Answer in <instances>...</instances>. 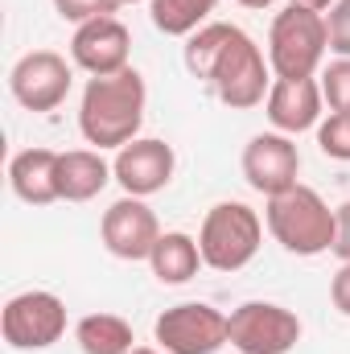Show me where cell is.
<instances>
[{
  "label": "cell",
  "mask_w": 350,
  "mask_h": 354,
  "mask_svg": "<svg viewBox=\"0 0 350 354\" xmlns=\"http://www.w3.org/2000/svg\"><path fill=\"white\" fill-rule=\"evenodd\" d=\"M145 103L149 91L140 71H120V75H99L83 87V103H79V132L83 140L103 149H124L140 136L145 124Z\"/></svg>",
  "instance_id": "obj_1"
},
{
  "label": "cell",
  "mask_w": 350,
  "mask_h": 354,
  "mask_svg": "<svg viewBox=\"0 0 350 354\" xmlns=\"http://www.w3.org/2000/svg\"><path fill=\"white\" fill-rule=\"evenodd\" d=\"M264 223L272 231V239L288 252V256H322L334 252V235H338V210L326 206V198L309 185H293L276 198H268Z\"/></svg>",
  "instance_id": "obj_2"
},
{
  "label": "cell",
  "mask_w": 350,
  "mask_h": 354,
  "mask_svg": "<svg viewBox=\"0 0 350 354\" xmlns=\"http://www.w3.org/2000/svg\"><path fill=\"white\" fill-rule=\"evenodd\" d=\"M326 50H330V33L322 12H309L297 4L276 12L268 33V66L276 79H313Z\"/></svg>",
  "instance_id": "obj_3"
},
{
  "label": "cell",
  "mask_w": 350,
  "mask_h": 354,
  "mask_svg": "<svg viewBox=\"0 0 350 354\" xmlns=\"http://www.w3.org/2000/svg\"><path fill=\"white\" fill-rule=\"evenodd\" d=\"M264 243V223L248 202H219L206 210L202 231H198V248H202V264L214 272H239L256 260Z\"/></svg>",
  "instance_id": "obj_4"
},
{
  "label": "cell",
  "mask_w": 350,
  "mask_h": 354,
  "mask_svg": "<svg viewBox=\"0 0 350 354\" xmlns=\"http://www.w3.org/2000/svg\"><path fill=\"white\" fill-rule=\"evenodd\" d=\"M272 66H268V58H264V50L235 25V33H231V41L223 46V54H219V62H214V71H210V91L227 103V107H235V111H248V107H260L264 99H268V91H272Z\"/></svg>",
  "instance_id": "obj_5"
},
{
  "label": "cell",
  "mask_w": 350,
  "mask_h": 354,
  "mask_svg": "<svg viewBox=\"0 0 350 354\" xmlns=\"http://www.w3.org/2000/svg\"><path fill=\"white\" fill-rule=\"evenodd\" d=\"M231 317L219 313L214 305L206 301H181V305H169L157 326H153V338L165 354H219L231 334H227Z\"/></svg>",
  "instance_id": "obj_6"
},
{
  "label": "cell",
  "mask_w": 350,
  "mask_h": 354,
  "mask_svg": "<svg viewBox=\"0 0 350 354\" xmlns=\"http://www.w3.org/2000/svg\"><path fill=\"white\" fill-rule=\"evenodd\" d=\"M0 330L12 351H46L66 334V305L42 288L17 292L0 313Z\"/></svg>",
  "instance_id": "obj_7"
},
{
  "label": "cell",
  "mask_w": 350,
  "mask_h": 354,
  "mask_svg": "<svg viewBox=\"0 0 350 354\" xmlns=\"http://www.w3.org/2000/svg\"><path fill=\"white\" fill-rule=\"evenodd\" d=\"M227 334L239 354H288L301 342V317L272 301H248L231 313Z\"/></svg>",
  "instance_id": "obj_8"
},
{
  "label": "cell",
  "mask_w": 350,
  "mask_h": 354,
  "mask_svg": "<svg viewBox=\"0 0 350 354\" xmlns=\"http://www.w3.org/2000/svg\"><path fill=\"white\" fill-rule=\"evenodd\" d=\"M71 62L54 50H29L17 58V66L8 71V91L25 111H54L66 103L71 95Z\"/></svg>",
  "instance_id": "obj_9"
},
{
  "label": "cell",
  "mask_w": 350,
  "mask_h": 354,
  "mask_svg": "<svg viewBox=\"0 0 350 354\" xmlns=\"http://www.w3.org/2000/svg\"><path fill=\"white\" fill-rule=\"evenodd\" d=\"M99 235H103V248L116 256V260H149L157 239H161V227H157V214L149 210L145 198H132L124 194L120 202H111L103 210V223H99Z\"/></svg>",
  "instance_id": "obj_10"
},
{
  "label": "cell",
  "mask_w": 350,
  "mask_h": 354,
  "mask_svg": "<svg viewBox=\"0 0 350 354\" xmlns=\"http://www.w3.org/2000/svg\"><path fill=\"white\" fill-rule=\"evenodd\" d=\"M174 169H177L174 149L157 136H136L132 145L116 149V161H111V174L120 181V189L132 194V198L161 194L174 181Z\"/></svg>",
  "instance_id": "obj_11"
},
{
  "label": "cell",
  "mask_w": 350,
  "mask_h": 354,
  "mask_svg": "<svg viewBox=\"0 0 350 354\" xmlns=\"http://www.w3.org/2000/svg\"><path fill=\"white\" fill-rule=\"evenodd\" d=\"M297 174H301V153H297L293 136L260 132V136L248 140V149H243V181L256 194L276 198V194L297 185Z\"/></svg>",
  "instance_id": "obj_12"
},
{
  "label": "cell",
  "mask_w": 350,
  "mask_h": 354,
  "mask_svg": "<svg viewBox=\"0 0 350 354\" xmlns=\"http://www.w3.org/2000/svg\"><path fill=\"white\" fill-rule=\"evenodd\" d=\"M128 50H132V33H128L116 17L87 21V25H79L75 37H71V62H75L79 71H87L91 79L128 71Z\"/></svg>",
  "instance_id": "obj_13"
},
{
  "label": "cell",
  "mask_w": 350,
  "mask_h": 354,
  "mask_svg": "<svg viewBox=\"0 0 350 354\" xmlns=\"http://www.w3.org/2000/svg\"><path fill=\"white\" fill-rule=\"evenodd\" d=\"M264 107H268V124L276 132L301 136V132L322 124L326 95H322V83H313V79H276Z\"/></svg>",
  "instance_id": "obj_14"
},
{
  "label": "cell",
  "mask_w": 350,
  "mask_h": 354,
  "mask_svg": "<svg viewBox=\"0 0 350 354\" xmlns=\"http://www.w3.org/2000/svg\"><path fill=\"white\" fill-rule=\"evenodd\" d=\"M58 157L54 149H25L8 161V185L25 206L58 202Z\"/></svg>",
  "instance_id": "obj_15"
},
{
  "label": "cell",
  "mask_w": 350,
  "mask_h": 354,
  "mask_svg": "<svg viewBox=\"0 0 350 354\" xmlns=\"http://www.w3.org/2000/svg\"><path fill=\"white\" fill-rule=\"evenodd\" d=\"M107 181H116V174L99 157V149H71L58 157V198L62 202H91L103 194Z\"/></svg>",
  "instance_id": "obj_16"
},
{
  "label": "cell",
  "mask_w": 350,
  "mask_h": 354,
  "mask_svg": "<svg viewBox=\"0 0 350 354\" xmlns=\"http://www.w3.org/2000/svg\"><path fill=\"white\" fill-rule=\"evenodd\" d=\"M149 268L161 284H190L202 268V248L185 231H165L149 256Z\"/></svg>",
  "instance_id": "obj_17"
},
{
  "label": "cell",
  "mask_w": 350,
  "mask_h": 354,
  "mask_svg": "<svg viewBox=\"0 0 350 354\" xmlns=\"http://www.w3.org/2000/svg\"><path fill=\"white\" fill-rule=\"evenodd\" d=\"M75 342L83 354H132L136 338H132V326L116 313H87L79 326H75Z\"/></svg>",
  "instance_id": "obj_18"
},
{
  "label": "cell",
  "mask_w": 350,
  "mask_h": 354,
  "mask_svg": "<svg viewBox=\"0 0 350 354\" xmlns=\"http://www.w3.org/2000/svg\"><path fill=\"white\" fill-rule=\"evenodd\" d=\"M214 8H219V0H149L153 29L165 33V37H190V33H198L210 21Z\"/></svg>",
  "instance_id": "obj_19"
},
{
  "label": "cell",
  "mask_w": 350,
  "mask_h": 354,
  "mask_svg": "<svg viewBox=\"0 0 350 354\" xmlns=\"http://www.w3.org/2000/svg\"><path fill=\"white\" fill-rule=\"evenodd\" d=\"M231 33H235V25H227V21H206L198 33H190L185 37V71L194 75V79H210V71H214V62H219V54H223V46L231 41Z\"/></svg>",
  "instance_id": "obj_20"
},
{
  "label": "cell",
  "mask_w": 350,
  "mask_h": 354,
  "mask_svg": "<svg viewBox=\"0 0 350 354\" xmlns=\"http://www.w3.org/2000/svg\"><path fill=\"white\" fill-rule=\"evenodd\" d=\"M317 145L330 161H350V111H330L317 124Z\"/></svg>",
  "instance_id": "obj_21"
},
{
  "label": "cell",
  "mask_w": 350,
  "mask_h": 354,
  "mask_svg": "<svg viewBox=\"0 0 350 354\" xmlns=\"http://www.w3.org/2000/svg\"><path fill=\"white\" fill-rule=\"evenodd\" d=\"M322 95L330 111H350V58H338L322 71Z\"/></svg>",
  "instance_id": "obj_22"
},
{
  "label": "cell",
  "mask_w": 350,
  "mask_h": 354,
  "mask_svg": "<svg viewBox=\"0 0 350 354\" xmlns=\"http://www.w3.org/2000/svg\"><path fill=\"white\" fill-rule=\"evenodd\" d=\"M54 8H58L62 21L87 25V21H99V17H111L120 4H116V0H54Z\"/></svg>",
  "instance_id": "obj_23"
},
{
  "label": "cell",
  "mask_w": 350,
  "mask_h": 354,
  "mask_svg": "<svg viewBox=\"0 0 350 354\" xmlns=\"http://www.w3.org/2000/svg\"><path fill=\"white\" fill-rule=\"evenodd\" d=\"M326 33H330V50L338 58H350V0H338L326 17Z\"/></svg>",
  "instance_id": "obj_24"
},
{
  "label": "cell",
  "mask_w": 350,
  "mask_h": 354,
  "mask_svg": "<svg viewBox=\"0 0 350 354\" xmlns=\"http://www.w3.org/2000/svg\"><path fill=\"white\" fill-rule=\"evenodd\" d=\"M330 297H334V309L350 317V264H342L330 280Z\"/></svg>",
  "instance_id": "obj_25"
},
{
  "label": "cell",
  "mask_w": 350,
  "mask_h": 354,
  "mask_svg": "<svg viewBox=\"0 0 350 354\" xmlns=\"http://www.w3.org/2000/svg\"><path fill=\"white\" fill-rule=\"evenodd\" d=\"M334 256L350 264V202L338 206V235H334Z\"/></svg>",
  "instance_id": "obj_26"
},
{
  "label": "cell",
  "mask_w": 350,
  "mask_h": 354,
  "mask_svg": "<svg viewBox=\"0 0 350 354\" xmlns=\"http://www.w3.org/2000/svg\"><path fill=\"white\" fill-rule=\"evenodd\" d=\"M288 4H297V8H309V12H326V8H334L338 0H288Z\"/></svg>",
  "instance_id": "obj_27"
},
{
  "label": "cell",
  "mask_w": 350,
  "mask_h": 354,
  "mask_svg": "<svg viewBox=\"0 0 350 354\" xmlns=\"http://www.w3.org/2000/svg\"><path fill=\"white\" fill-rule=\"evenodd\" d=\"M243 8H268V4H276V0H239Z\"/></svg>",
  "instance_id": "obj_28"
},
{
  "label": "cell",
  "mask_w": 350,
  "mask_h": 354,
  "mask_svg": "<svg viewBox=\"0 0 350 354\" xmlns=\"http://www.w3.org/2000/svg\"><path fill=\"white\" fill-rule=\"evenodd\" d=\"M132 354H161V351H149V346H136Z\"/></svg>",
  "instance_id": "obj_29"
},
{
  "label": "cell",
  "mask_w": 350,
  "mask_h": 354,
  "mask_svg": "<svg viewBox=\"0 0 350 354\" xmlns=\"http://www.w3.org/2000/svg\"><path fill=\"white\" fill-rule=\"evenodd\" d=\"M116 4H140V0H116Z\"/></svg>",
  "instance_id": "obj_30"
}]
</instances>
